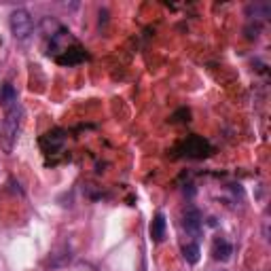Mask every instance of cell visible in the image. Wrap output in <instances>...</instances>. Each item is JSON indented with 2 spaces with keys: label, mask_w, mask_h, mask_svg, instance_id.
Wrapping results in <instances>:
<instances>
[{
  "label": "cell",
  "mask_w": 271,
  "mask_h": 271,
  "mask_svg": "<svg viewBox=\"0 0 271 271\" xmlns=\"http://www.w3.org/2000/svg\"><path fill=\"white\" fill-rule=\"evenodd\" d=\"M231 252H233V248L227 239H216L214 246H212V258L214 261H229Z\"/></svg>",
  "instance_id": "obj_5"
},
{
  "label": "cell",
  "mask_w": 271,
  "mask_h": 271,
  "mask_svg": "<svg viewBox=\"0 0 271 271\" xmlns=\"http://www.w3.org/2000/svg\"><path fill=\"white\" fill-rule=\"evenodd\" d=\"M184 229H187L189 233H193V235H199V231H201V214H199V210H195V207L187 210V214H184Z\"/></svg>",
  "instance_id": "obj_3"
},
{
  "label": "cell",
  "mask_w": 271,
  "mask_h": 271,
  "mask_svg": "<svg viewBox=\"0 0 271 271\" xmlns=\"http://www.w3.org/2000/svg\"><path fill=\"white\" fill-rule=\"evenodd\" d=\"M244 32H246V38H250V40H252V38H256V36H258L261 28H258V26H248Z\"/></svg>",
  "instance_id": "obj_11"
},
{
  "label": "cell",
  "mask_w": 271,
  "mask_h": 271,
  "mask_svg": "<svg viewBox=\"0 0 271 271\" xmlns=\"http://www.w3.org/2000/svg\"><path fill=\"white\" fill-rule=\"evenodd\" d=\"M0 104H2L4 108H11L17 104V91L13 85H9V83L0 85Z\"/></svg>",
  "instance_id": "obj_6"
},
{
  "label": "cell",
  "mask_w": 271,
  "mask_h": 271,
  "mask_svg": "<svg viewBox=\"0 0 271 271\" xmlns=\"http://www.w3.org/2000/svg\"><path fill=\"white\" fill-rule=\"evenodd\" d=\"M248 15H255V17H269L271 15V7L265 2H256V4H248L246 7Z\"/></svg>",
  "instance_id": "obj_9"
},
{
  "label": "cell",
  "mask_w": 271,
  "mask_h": 271,
  "mask_svg": "<svg viewBox=\"0 0 271 271\" xmlns=\"http://www.w3.org/2000/svg\"><path fill=\"white\" fill-rule=\"evenodd\" d=\"M182 153L187 155V157H193V159H201V157H207L210 155V142L206 140V138L201 136H191L187 138V140L182 142Z\"/></svg>",
  "instance_id": "obj_2"
},
{
  "label": "cell",
  "mask_w": 271,
  "mask_h": 271,
  "mask_svg": "<svg viewBox=\"0 0 271 271\" xmlns=\"http://www.w3.org/2000/svg\"><path fill=\"white\" fill-rule=\"evenodd\" d=\"M151 238L155 239V241H161L165 238V216L161 214H155V218H153V223H151Z\"/></svg>",
  "instance_id": "obj_7"
},
{
  "label": "cell",
  "mask_w": 271,
  "mask_h": 271,
  "mask_svg": "<svg viewBox=\"0 0 271 271\" xmlns=\"http://www.w3.org/2000/svg\"><path fill=\"white\" fill-rule=\"evenodd\" d=\"M85 57H87V55H85L83 49L74 47V49H68L66 55H60V57H57V64H79V62L85 60Z\"/></svg>",
  "instance_id": "obj_8"
},
{
  "label": "cell",
  "mask_w": 271,
  "mask_h": 271,
  "mask_svg": "<svg viewBox=\"0 0 271 271\" xmlns=\"http://www.w3.org/2000/svg\"><path fill=\"white\" fill-rule=\"evenodd\" d=\"M182 255H184V261L195 265V263L199 261V246L197 244H187V246L182 248Z\"/></svg>",
  "instance_id": "obj_10"
},
{
  "label": "cell",
  "mask_w": 271,
  "mask_h": 271,
  "mask_svg": "<svg viewBox=\"0 0 271 271\" xmlns=\"http://www.w3.org/2000/svg\"><path fill=\"white\" fill-rule=\"evenodd\" d=\"M19 117H21V108L15 104V106H11V108H9L7 121H4V125H7V134H9V138H15L17 128H19Z\"/></svg>",
  "instance_id": "obj_4"
},
{
  "label": "cell",
  "mask_w": 271,
  "mask_h": 271,
  "mask_svg": "<svg viewBox=\"0 0 271 271\" xmlns=\"http://www.w3.org/2000/svg\"><path fill=\"white\" fill-rule=\"evenodd\" d=\"M9 26H11V32H13L15 38L24 40L32 34L34 30V21H32V15L28 13L26 9H15L11 13V19H9Z\"/></svg>",
  "instance_id": "obj_1"
}]
</instances>
